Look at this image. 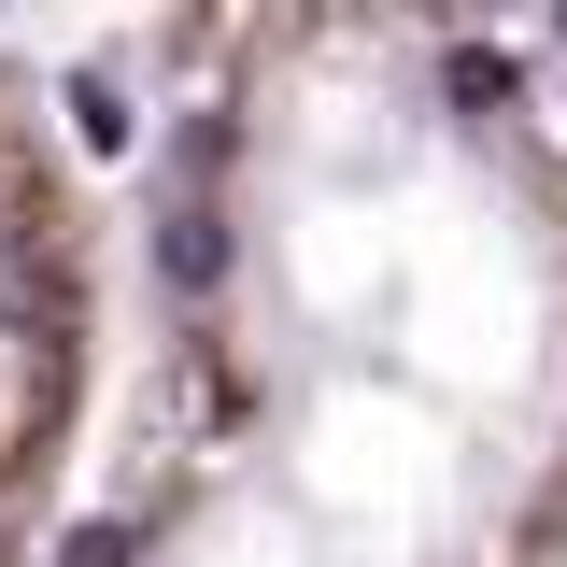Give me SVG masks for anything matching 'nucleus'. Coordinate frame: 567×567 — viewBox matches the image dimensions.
Instances as JSON below:
<instances>
[{
  "instance_id": "obj_1",
  "label": "nucleus",
  "mask_w": 567,
  "mask_h": 567,
  "mask_svg": "<svg viewBox=\"0 0 567 567\" xmlns=\"http://www.w3.org/2000/svg\"><path fill=\"white\" fill-rule=\"evenodd\" d=\"M142 284V412L58 567H567V114L511 43L227 14Z\"/></svg>"
},
{
  "instance_id": "obj_2",
  "label": "nucleus",
  "mask_w": 567,
  "mask_h": 567,
  "mask_svg": "<svg viewBox=\"0 0 567 567\" xmlns=\"http://www.w3.org/2000/svg\"><path fill=\"white\" fill-rule=\"evenodd\" d=\"M100 341H114V241L71 171L58 114L0 71V567L71 554V483L100 425Z\"/></svg>"
}]
</instances>
